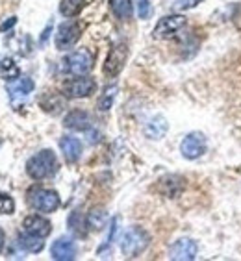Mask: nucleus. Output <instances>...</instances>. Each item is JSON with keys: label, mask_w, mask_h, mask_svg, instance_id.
Here are the masks:
<instances>
[{"label": "nucleus", "mask_w": 241, "mask_h": 261, "mask_svg": "<svg viewBox=\"0 0 241 261\" xmlns=\"http://www.w3.org/2000/svg\"><path fill=\"white\" fill-rule=\"evenodd\" d=\"M58 171V158L52 150H41L26 161V174L32 180H45L51 178Z\"/></svg>", "instance_id": "1"}, {"label": "nucleus", "mask_w": 241, "mask_h": 261, "mask_svg": "<svg viewBox=\"0 0 241 261\" xmlns=\"http://www.w3.org/2000/svg\"><path fill=\"white\" fill-rule=\"evenodd\" d=\"M149 243H151V236L143 228L134 226L125 231V236L120 239V250L126 257H137L141 252L147 250Z\"/></svg>", "instance_id": "2"}, {"label": "nucleus", "mask_w": 241, "mask_h": 261, "mask_svg": "<svg viewBox=\"0 0 241 261\" xmlns=\"http://www.w3.org/2000/svg\"><path fill=\"white\" fill-rule=\"evenodd\" d=\"M28 204L35 211L43 213H52L60 207V195L52 189H43V187H32L28 191Z\"/></svg>", "instance_id": "3"}, {"label": "nucleus", "mask_w": 241, "mask_h": 261, "mask_svg": "<svg viewBox=\"0 0 241 261\" xmlns=\"http://www.w3.org/2000/svg\"><path fill=\"white\" fill-rule=\"evenodd\" d=\"M93 54L89 50H76L61 61V70L73 76H84L93 69Z\"/></svg>", "instance_id": "4"}, {"label": "nucleus", "mask_w": 241, "mask_h": 261, "mask_svg": "<svg viewBox=\"0 0 241 261\" xmlns=\"http://www.w3.org/2000/svg\"><path fill=\"white\" fill-rule=\"evenodd\" d=\"M128 60V46L126 43H115V45L110 48V54L106 58L104 63V74L113 78L125 69V63Z\"/></svg>", "instance_id": "5"}, {"label": "nucleus", "mask_w": 241, "mask_h": 261, "mask_svg": "<svg viewBox=\"0 0 241 261\" xmlns=\"http://www.w3.org/2000/svg\"><path fill=\"white\" fill-rule=\"evenodd\" d=\"M97 89V82L89 76H78L73 80L65 82L63 86V95L67 98H86V96L93 95Z\"/></svg>", "instance_id": "6"}, {"label": "nucleus", "mask_w": 241, "mask_h": 261, "mask_svg": "<svg viewBox=\"0 0 241 261\" xmlns=\"http://www.w3.org/2000/svg\"><path fill=\"white\" fill-rule=\"evenodd\" d=\"M184 26H186V17L184 15H165L158 20L152 35L156 39H169V37H175Z\"/></svg>", "instance_id": "7"}, {"label": "nucleus", "mask_w": 241, "mask_h": 261, "mask_svg": "<svg viewBox=\"0 0 241 261\" xmlns=\"http://www.w3.org/2000/svg\"><path fill=\"white\" fill-rule=\"evenodd\" d=\"M82 35V26L75 20H67L63 24H60L58 34H56V48L58 50H67L70 46L76 45V41L80 39Z\"/></svg>", "instance_id": "8"}, {"label": "nucleus", "mask_w": 241, "mask_h": 261, "mask_svg": "<svg viewBox=\"0 0 241 261\" xmlns=\"http://www.w3.org/2000/svg\"><path fill=\"white\" fill-rule=\"evenodd\" d=\"M180 152L186 160L201 158L206 152V137H204V134H201V132H191V134H187L184 137V141H182Z\"/></svg>", "instance_id": "9"}, {"label": "nucleus", "mask_w": 241, "mask_h": 261, "mask_svg": "<svg viewBox=\"0 0 241 261\" xmlns=\"http://www.w3.org/2000/svg\"><path fill=\"white\" fill-rule=\"evenodd\" d=\"M186 189V180L182 178V176H163L160 181H158V186H156V191L160 193V195L167 196V198H176L178 195H182V191Z\"/></svg>", "instance_id": "10"}, {"label": "nucleus", "mask_w": 241, "mask_h": 261, "mask_svg": "<svg viewBox=\"0 0 241 261\" xmlns=\"http://www.w3.org/2000/svg\"><path fill=\"white\" fill-rule=\"evenodd\" d=\"M199 246L193 239H178L169 250V257L176 261H191L197 257Z\"/></svg>", "instance_id": "11"}, {"label": "nucleus", "mask_w": 241, "mask_h": 261, "mask_svg": "<svg viewBox=\"0 0 241 261\" xmlns=\"http://www.w3.org/2000/svg\"><path fill=\"white\" fill-rule=\"evenodd\" d=\"M22 226H25L26 233H32V236H37V237L51 236V231H52L51 221H46L45 217H41V215H28L25 221H22Z\"/></svg>", "instance_id": "12"}, {"label": "nucleus", "mask_w": 241, "mask_h": 261, "mask_svg": "<svg viewBox=\"0 0 241 261\" xmlns=\"http://www.w3.org/2000/svg\"><path fill=\"white\" fill-rule=\"evenodd\" d=\"M51 252H52V257H54V259L70 261L76 257V245L73 239H69V237H60V239H56L54 241Z\"/></svg>", "instance_id": "13"}, {"label": "nucleus", "mask_w": 241, "mask_h": 261, "mask_svg": "<svg viewBox=\"0 0 241 261\" xmlns=\"http://www.w3.org/2000/svg\"><path fill=\"white\" fill-rule=\"evenodd\" d=\"M63 126L75 132H86L91 128V117L84 110H73L65 115Z\"/></svg>", "instance_id": "14"}, {"label": "nucleus", "mask_w": 241, "mask_h": 261, "mask_svg": "<svg viewBox=\"0 0 241 261\" xmlns=\"http://www.w3.org/2000/svg\"><path fill=\"white\" fill-rule=\"evenodd\" d=\"M60 148L63 152V156L69 163H75V161L80 160L82 156V143L76 137L65 136L60 139Z\"/></svg>", "instance_id": "15"}, {"label": "nucleus", "mask_w": 241, "mask_h": 261, "mask_svg": "<svg viewBox=\"0 0 241 261\" xmlns=\"http://www.w3.org/2000/svg\"><path fill=\"white\" fill-rule=\"evenodd\" d=\"M39 106L43 108L45 113L60 115L61 111L65 110V96L58 95V93H46L45 96H41Z\"/></svg>", "instance_id": "16"}, {"label": "nucleus", "mask_w": 241, "mask_h": 261, "mask_svg": "<svg viewBox=\"0 0 241 261\" xmlns=\"http://www.w3.org/2000/svg\"><path fill=\"white\" fill-rule=\"evenodd\" d=\"M34 82L30 78H19L17 82L8 86V93H10L11 102H17L19 98H26L34 91Z\"/></svg>", "instance_id": "17"}, {"label": "nucleus", "mask_w": 241, "mask_h": 261, "mask_svg": "<svg viewBox=\"0 0 241 261\" xmlns=\"http://www.w3.org/2000/svg\"><path fill=\"white\" fill-rule=\"evenodd\" d=\"M167 128H169V124H167L165 117L156 115V117H152L151 121L147 122L145 134H147L149 139H161V137L167 134Z\"/></svg>", "instance_id": "18"}, {"label": "nucleus", "mask_w": 241, "mask_h": 261, "mask_svg": "<svg viewBox=\"0 0 241 261\" xmlns=\"http://www.w3.org/2000/svg\"><path fill=\"white\" fill-rule=\"evenodd\" d=\"M110 8L113 15L120 20H128L134 15V4L132 0H110Z\"/></svg>", "instance_id": "19"}, {"label": "nucleus", "mask_w": 241, "mask_h": 261, "mask_svg": "<svg viewBox=\"0 0 241 261\" xmlns=\"http://www.w3.org/2000/svg\"><path fill=\"white\" fill-rule=\"evenodd\" d=\"M17 243H19L20 248L26 252H41L43 246H45L43 237L32 236V233H20V236L17 237Z\"/></svg>", "instance_id": "20"}, {"label": "nucleus", "mask_w": 241, "mask_h": 261, "mask_svg": "<svg viewBox=\"0 0 241 261\" xmlns=\"http://www.w3.org/2000/svg\"><path fill=\"white\" fill-rule=\"evenodd\" d=\"M84 6H86V0H61L60 2V13L67 19L70 17H76L84 10Z\"/></svg>", "instance_id": "21"}, {"label": "nucleus", "mask_w": 241, "mask_h": 261, "mask_svg": "<svg viewBox=\"0 0 241 261\" xmlns=\"http://www.w3.org/2000/svg\"><path fill=\"white\" fill-rule=\"evenodd\" d=\"M20 76V69L11 58H4L0 61V78L4 80H15Z\"/></svg>", "instance_id": "22"}, {"label": "nucleus", "mask_w": 241, "mask_h": 261, "mask_svg": "<svg viewBox=\"0 0 241 261\" xmlns=\"http://www.w3.org/2000/svg\"><path fill=\"white\" fill-rule=\"evenodd\" d=\"M86 224H87V219L84 221V217H82L80 211H73V213H70L69 228H70V231H73V233H76L78 237H84V236H86V228H84Z\"/></svg>", "instance_id": "23"}, {"label": "nucleus", "mask_w": 241, "mask_h": 261, "mask_svg": "<svg viewBox=\"0 0 241 261\" xmlns=\"http://www.w3.org/2000/svg\"><path fill=\"white\" fill-rule=\"evenodd\" d=\"M106 219H108V215H106L104 210H91L89 215H87V226L91 230H102L106 224Z\"/></svg>", "instance_id": "24"}, {"label": "nucleus", "mask_w": 241, "mask_h": 261, "mask_svg": "<svg viewBox=\"0 0 241 261\" xmlns=\"http://www.w3.org/2000/svg\"><path fill=\"white\" fill-rule=\"evenodd\" d=\"M117 95V86H108L102 93V96L99 98V110L101 111H108L113 106V100H115Z\"/></svg>", "instance_id": "25"}, {"label": "nucleus", "mask_w": 241, "mask_h": 261, "mask_svg": "<svg viewBox=\"0 0 241 261\" xmlns=\"http://www.w3.org/2000/svg\"><path fill=\"white\" fill-rule=\"evenodd\" d=\"M15 211V202L8 193H0V213L2 215H11Z\"/></svg>", "instance_id": "26"}, {"label": "nucleus", "mask_w": 241, "mask_h": 261, "mask_svg": "<svg viewBox=\"0 0 241 261\" xmlns=\"http://www.w3.org/2000/svg\"><path fill=\"white\" fill-rule=\"evenodd\" d=\"M197 4H201V0H176V8L178 10H191Z\"/></svg>", "instance_id": "27"}, {"label": "nucleus", "mask_w": 241, "mask_h": 261, "mask_svg": "<svg viewBox=\"0 0 241 261\" xmlns=\"http://www.w3.org/2000/svg\"><path fill=\"white\" fill-rule=\"evenodd\" d=\"M149 15H151V6H149L147 0H141L139 2V17L141 19H149Z\"/></svg>", "instance_id": "28"}, {"label": "nucleus", "mask_w": 241, "mask_h": 261, "mask_svg": "<svg viewBox=\"0 0 241 261\" xmlns=\"http://www.w3.org/2000/svg\"><path fill=\"white\" fill-rule=\"evenodd\" d=\"M15 22H17V17H11L10 20H6V22H2V24H0V32L10 30L11 26H15Z\"/></svg>", "instance_id": "29"}, {"label": "nucleus", "mask_w": 241, "mask_h": 261, "mask_svg": "<svg viewBox=\"0 0 241 261\" xmlns=\"http://www.w3.org/2000/svg\"><path fill=\"white\" fill-rule=\"evenodd\" d=\"M4 243H6V233H4V230L0 228V252L4 250Z\"/></svg>", "instance_id": "30"}]
</instances>
